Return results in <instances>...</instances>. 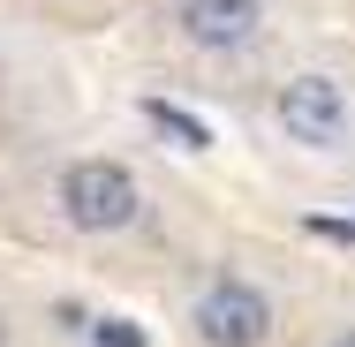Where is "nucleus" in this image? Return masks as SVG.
I'll use <instances>...</instances> for the list:
<instances>
[{"instance_id":"nucleus-1","label":"nucleus","mask_w":355,"mask_h":347,"mask_svg":"<svg viewBox=\"0 0 355 347\" xmlns=\"http://www.w3.org/2000/svg\"><path fill=\"white\" fill-rule=\"evenodd\" d=\"M53 211H61V226L106 242V234H129L144 219V181H137V166L91 151V159H69L53 174Z\"/></svg>"},{"instance_id":"nucleus-2","label":"nucleus","mask_w":355,"mask_h":347,"mask_svg":"<svg viewBox=\"0 0 355 347\" xmlns=\"http://www.w3.org/2000/svg\"><path fill=\"white\" fill-rule=\"evenodd\" d=\"M272 129L295 151H348L355 136V91L333 69H295L272 91Z\"/></svg>"},{"instance_id":"nucleus-3","label":"nucleus","mask_w":355,"mask_h":347,"mask_svg":"<svg viewBox=\"0 0 355 347\" xmlns=\"http://www.w3.org/2000/svg\"><path fill=\"white\" fill-rule=\"evenodd\" d=\"M272 325H280V310L250 272H212L189 302L197 347H272Z\"/></svg>"},{"instance_id":"nucleus-4","label":"nucleus","mask_w":355,"mask_h":347,"mask_svg":"<svg viewBox=\"0 0 355 347\" xmlns=\"http://www.w3.org/2000/svg\"><path fill=\"white\" fill-rule=\"evenodd\" d=\"M166 23L189 53L205 61H234L265 38V0H166Z\"/></svg>"},{"instance_id":"nucleus-5","label":"nucleus","mask_w":355,"mask_h":347,"mask_svg":"<svg viewBox=\"0 0 355 347\" xmlns=\"http://www.w3.org/2000/svg\"><path fill=\"white\" fill-rule=\"evenodd\" d=\"M83 340H91V347H151V332H144L137 317H114V310H91Z\"/></svg>"},{"instance_id":"nucleus-6","label":"nucleus","mask_w":355,"mask_h":347,"mask_svg":"<svg viewBox=\"0 0 355 347\" xmlns=\"http://www.w3.org/2000/svg\"><path fill=\"white\" fill-rule=\"evenodd\" d=\"M151 121H159V129H166V136H182V143H189V151H197V143H205V129H197V121H189V114H174V106H151Z\"/></svg>"},{"instance_id":"nucleus-7","label":"nucleus","mask_w":355,"mask_h":347,"mask_svg":"<svg viewBox=\"0 0 355 347\" xmlns=\"http://www.w3.org/2000/svg\"><path fill=\"white\" fill-rule=\"evenodd\" d=\"M325 347H355V325H340V332H333V340H325Z\"/></svg>"},{"instance_id":"nucleus-8","label":"nucleus","mask_w":355,"mask_h":347,"mask_svg":"<svg viewBox=\"0 0 355 347\" xmlns=\"http://www.w3.org/2000/svg\"><path fill=\"white\" fill-rule=\"evenodd\" d=\"M8 340H15V332H8V310H0V347H8Z\"/></svg>"},{"instance_id":"nucleus-9","label":"nucleus","mask_w":355,"mask_h":347,"mask_svg":"<svg viewBox=\"0 0 355 347\" xmlns=\"http://www.w3.org/2000/svg\"><path fill=\"white\" fill-rule=\"evenodd\" d=\"M0 98H8V75H0Z\"/></svg>"}]
</instances>
